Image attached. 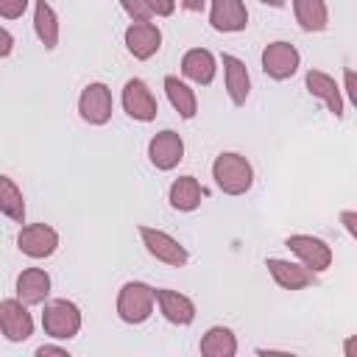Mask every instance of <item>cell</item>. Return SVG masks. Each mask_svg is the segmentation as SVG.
Listing matches in <instances>:
<instances>
[{"label":"cell","mask_w":357,"mask_h":357,"mask_svg":"<svg viewBox=\"0 0 357 357\" xmlns=\"http://www.w3.org/2000/svg\"><path fill=\"white\" fill-rule=\"evenodd\" d=\"M212 178L226 195H245L254 184V167L243 153L226 151L212 162Z\"/></svg>","instance_id":"cell-1"},{"label":"cell","mask_w":357,"mask_h":357,"mask_svg":"<svg viewBox=\"0 0 357 357\" xmlns=\"http://www.w3.org/2000/svg\"><path fill=\"white\" fill-rule=\"evenodd\" d=\"M156 290L145 282H126L117 293V315L126 324H145L153 312Z\"/></svg>","instance_id":"cell-2"},{"label":"cell","mask_w":357,"mask_h":357,"mask_svg":"<svg viewBox=\"0 0 357 357\" xmlns=\"http://www.w3.org/2000/svg\"><path fill=\"white\" fill-rule=\"evenodd\" d=\"M42 329L56 340H70L81 332V310L67 298H53L42 310Z\"/></svg>","instance_id":"cell-3"},{"label":"cell","mask_w":357,"mask_h":357,"mask_svg":"<svg viewBox=\"0 0 357 357\" xmlns=\"http://www.w3.org/2000/svg\"><path fill=\"white\" fill-rule=\"evenodd\" d=\"M139 237H142V245L148 248V254L153 259H159L165 265H173V268L187 265V259H190L187 248L176 237H170L167 231L153 229V226H139Z\"/></svg>","instance_id":"cell-4"},{"label":"cell","mask_w":357,"mask_h":357,"mask_svg":"<svg viewBox=\"0 0 357 357\" xmlns=\"http://www.w3.org/2000/svg\"><path fill=\"white\" fill-rule=\"evenodd\" d=\"M112 89L100 81H92L84 86L81 98H78V112H81V120L89 123V126H106L112 120Z\"/></svg>","instance_id":"cell-5"},{"label":"cell","mask_w":357,"mask_h":357,"mask_svg":"<svg viewBox=\"0 0 357 357\" xmlns=\"http://www.w3.org/2000/svg\"><path fill=\"white\" fill-rule=\"evenodd\" d=\"M0 329H3V337L11 343H22L33 335V318L22 298L0 301Z\"/></svg>","instance_id":"cell-6"},{"label":"cell","mask_w":357,"mask_h":357,"mask_svg":"<svg viewBox=\"0 0 357 357\" xmlns=\"http://www.w3.org/2000/svg\"><path fill=\"white\" fill-rule=\"evenodd\" d=\"M123 109L137 123H151L159 114V103L142 78H128L123 86Z\"/></svg>","instance_id":"cell-7"},{"label":"cell","mask_w":357,"mask_h":357,"mask_svg":"<svg viewBox=\"0 0 357 357\" xmlns=\"http://www.w3.org/2000/svg\"><path fill=\"white\" fill-rule=\"evenodd\" d=\"M17 248L31 259H47L59 248V231L47 223H28L17 234Z\"/></svg>","instance_id":"cell-8"},{"label":"cell","mask_w":357,"mask_h":357,"mask_svg":"<svg viewBox=\"0 0 357 357\" xmlns=\"http://www.w3.org/2000/svg\"><path fill=\"white\" fill-rule=\"evenodd\" d=\"M284 245L298 257L301 265H307L315 273H321V271H326L332 265V248L321 237H312V234H290L284 240Z\"/></svg>","instance_id":"cell-9"},{"label":"cell","mask_w":357,"mask_h":357,"mask_svg":"<svg viewBox=\"0 0 357 357\" xmlns=\"http://www.w3.org/2000/svg\"><path fill=\"white\" fill-rule=\"evenodd\" d=\"M298 64H301V56L290 42L279 39V42L265 45V50H262V73L273 81H284V78L296 75Z\"/></svg>","instance_id":"cell-10"},{"label":"cell","mask_w":357,"mask_h":357,"mask_svg":"<svg viewBox=\"0 0 357 357\" xmlns=\"http://www.w3.org/2000/svg\"><path fill=\"white\" fill-rule=\"evenodd\" d=\"M148 159L156 170H173L181 159H184V139L178 131L165 128L159 134L151 137L148 142Z\"/></svg>","instance_id":"cell-11"},{"label":"cell","mask_w":357,"mask_h":357,"mask_svg":"<svg viewBox=\"0 0 357 357\" xmlns=\"http://www.w3.org/2000/svg\"><path fill=\"white\" fill-rule=\"evenodd\" d=\"M265 268H268V273L273 276V282H276L282 290H304V287H310V284L318 282V279H315V271H310V268L301 265V262H290V259H276V257H271V259L265 262Z\"/></svg>","instance_id":"cell-12"},{"label":"cell","mask_w":357,"mask_h":357,"mask_svg":"<svg viewBox=\"0 0 357 357\" xmlns=\"http://www.w3.org/2000/svg\"><path fill=\"white\" fill-rule=\"evenodd\" d=\"M126 47L134 59L145 61L151 56H156V50L162 47V31L156 22H131L126 28Z\"/></svg>","instance_id":"cell-13"},{"label":"cell","mask_w":357,"mask_h":357,"mask_svg":"<svg viewBox=\"0 0 357 357\" xmlns=\"http://www.w3.org/2000/svg\"><path fill=\"white\" fill-rule=\"evenodd\" d=\"M209 25L220 33H237L248 25V11L243 0H209Z\"/></svg>","instance_id":"cell-14"},{"label":"cell","mask_w":357,"mask_h":357,"mask_svg":"<svg viewBox=\"0 0 357 357\" xmlns=\"http://www.w3.org/2000/svg\"><path fill=\"white\" fill-rule=\"evenodd\" d=\"M156 304H159V312L176 324V326H187L195 321V304L190 296L178 293V290H170V287H156Z\"/></svg>","instance_id":"cell-15"},{"label":"cell","mask_w":357,"mask_h":357,"mask_svg":"<svg viewBox=\"0 0 357 357\" xmlns=\"http://www.w3.org/2000/svg\"><path fill=\"white\" fill-rule=\"evenodd\" d=\"M304 84H307V92L312 98H318V100L326 103V109H329L332 117H337V120L343 117V95H340V86H337V81L332 75H326L321 70H310L307 78H304Z\"/></svg>","instance_id":"cell-16"},{"label":"cell","mask_w":357,"mask_h":357,"mask_svg":"<svg viewBox=\"0 0 357 357\" xmlns=\"http://www.w3.org/2000/svg\"><path fill=\"white\" fill-rule=\"evenodd\" d=\"M223 78H226V92H229V100L234 106H243L248 92H251V75H248V67L245 61H240L237 56L231 53H223Z\"/></svg>","instance_id":"cell-17"},{"label":"cell","mask_w":357,"mask_h":357,"mask_svg":"<svg viewBox=\"0 0 357 357\" xmlns=\"http://www.w3.org/2000/svg\"><path fill=\"white\" fill-rule=\"evenodd\" d=\"M215 73H218V61H215V56L206 47H192V50L184 53V59H181V75L190 78L192 84L206 86V84L215 81Z\"/></svg>","instance_id":"cell-18"},{"label":"cell","mask_w":357,"mask_h":357,"mask_svg":"<svg viewBox=\"0 0 357 357\" xmlns=\"http://www.w3.org/2000/svg\"><path fill=\"white\" fill-rule=\"evenodd\" d=\"M50 296V276L42 268H25L17 276V298L25 304H45Z\"/></svg>","instance_id":"cell-19"},{"label":"cell","mask_w":357,"mask_h":357,"mask_svg":"<svg viewBox=\"0 0 357 357\" xmlns=\"http://www.w3.org/2000/svg\"><path fill=\"white\" fill-rule=\"evenodd\" d=\"M201 198H204V190L195 176H178L167 190V201L176 212H195L201 206Z\"/></svg>","instance_id":"cell-20"},{"label":"cell","mask_w":357,"mask_h":357,"mask_svg":"<svg viewBox=\"0 0 357 357\" xmlns=\"http://www.w3.org/2000/svg\"><path fill=\"white\" fill-rule=\"evenodd\" d=\"M33 31L45 50H53L59 45V17L47 0H33Z\"/></svg>","instance_id":"cell-21"},{"label":"cell","mask_w":357,"mask_h":357,"mask_svg":"<svg viewBox=\"0 0 357 357\" xmlns=\"http://www.w3.org/2000/svg\"><path fill=\"white\" fill-rule=\"evenodd\" d=\"M293 14H296V22L301 25V31H307V33L326 31V25H329V11H326L324 0H293Z\"/></svg>","instance_id":"cell-22"},{"label":"cell","mask_w":357,"mask_h":357,"mask_svg":"<svg viewBox=\"0 0 357 357\" xmlns=\"http://www.w3.org/2000/svg\"><path fill=\"white\" fill-rule=\"evenodd\" d=\"M165 92H167L170 106L178 112V117H184V120H192V117H195V112H198V98H195V92H192L178 75H165Z\"/></svg>","instance_id":"cell-23"},{"label":"cell","mask_w":357,"mask_h":357,"mask_svg":"<svg viewBox=\"0 0 357 357\" xmlns=\"http://www.w3.org/2000/svg\"><path fill=\"white\" fill-rule=\"evenodd\" d=\"M201 354L204 357H234L237 354V337L229 326H212L201 337Z\"/></svg>","instance_id":"cell-24"},{"label":"cell","mask_w":357,"mask_h":357,"mask_svg":"<svg viewBox=\"0 0 357 357\" xmlns=\"http://www.w3.org/2000/svg\"><path fill=\"white\" fill-rule=\"evenodd\" d=\"M0 209L14 223H25V201L22 190L11 181V176H0Z\"/></svg>","instance_id":"cell-25"},{"label":"cell","mask_w":357,"mask_h":357,"mask_svg":"<svg viewBox=\"0 0 357 357\" xmlns=\"http://www.w3.org/2000/svg\"><path fill=\"white\" fill-rule=\"evenodd\" d=\"M120 6H123V11H126L134 22H148V20L153 17L148 0H120Z\"/></svg>","instance_id":"cell-26"},{"label":"cell","mask_w":357,"mask_h":357,"mask_svg":"<svg viewBox=\"0 0 357 357\" xmlns=\"http://www.w3.org/2000/svg\"><path fill=\"white\" fill-rule=\"evenodd\" d=\"M28 8V0H0V17L3 20H17Z\"/></svg>","instance_id":"cell-27"},{"label":"cell","mask_w":357,"mask_h":357,"mask_svg":"<svg viewBox=\"0 0 357 357\" xmlns=\"http://www.w3.org/2000/svg\"><path fill=\"white\" fill-rule=\"evenodd\" d=\"M153 17H170L176 11V0H148Z\"/></svg>","instance_id":"cell-28"},{"label":"cell","mask_w":357,"mask_h":357,"mask_svg":"<svg viewBox=\"0 0 357 357\" xmlns=\"http://www.w3.org/2000/svg\"><path fill=\"white\" fill-rule=\"evenodd\" d=\"M343 84H346L349 100H351V103H354V109H357V73H354L351 67H346V70H343Z\"/></svg>","instance_id":"cell-29"},{"label":"cell","mask_w":357,"mask_h":357,"mask_svg":"<svg viewBox=\"0 0 357 357\" xmlns=\"http://www.w3.org/2000/svg\"><path fill=\"white\" fill-rule=\"evenodd\" d=\"M340 223H343L346 231L357 240V212H354V209H343V212H340Z\"/></svg>","instance_id":"cell-30"},{"label":"cell","mask_w":357,"mask_h":357,"mask_svg":"<svg viewBox=\"0 0 357 357\" xmlns=\"http://www.w3.org/2000/svg\"><path fill=\"white\" fill-rule=\"evenodd\" d=\"M0 39H3V45H0V56L8 59L11 50H14V36H11V31H8V28H0Z\"/></svg>","instance_id":"cell-31"},{"label":"cell","mask_w":357,"mask_h":357,"mask_svg":"<svg viewBox=\"0 0 357 357\" xmlns=\"http://www.w3.org/2000/svg\"><path fill=\"white\" fill-rule=\"evenodd\" d=\"M36 357H67V349L45 343V346H39V349H36Z\"/></svg>","instance_id":"cell-32"},{"label":"cell","mask_w":357,"mask_h":357,"mask_svg":"<svg viewBox=\"0 0 357 357\" xmlns=\"http://www.w3.org/2000/svg\"><path fill=\"white\" fill-rule=\"evenodd\" d=\"M343 354L346 357H357V335H351V337L343 340Z\"/></svg>","instance_id":"cell-33"},{"label":"cell","mask_w":357,"mask_h":357,"mask_svg":"<svg viewBox=\"0 0 357 357\" xmlns=\"http://www.w3.org/2000/svg\"><path fill=\"white\" fill-rule=\"evenodd\" d=\"M178 3H181V8H187V11H201L206 0H178Z\"/></svg>","instance_id":"cell-34"},{"label":"cell","mask_w":357,"mask_h":357,"mask_svg":"<svg viewBox=\"0 0 357 357\" xmlns=\"http://www.w3.org/2000/svg\"><path fill=\"white\" fill-rule=\"evenodd\" d=\"M259 3H265V6H271V8H282L287 0H259Z\"/></svg>","instance_id":"cell-35"}]
</instances>
